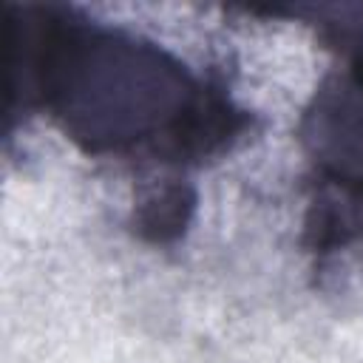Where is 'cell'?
Returning a JSON list of instances; mask_svg holds the SVG:
<instances>
[{
  "mask_svg": "<svg viewBox=\"0 0 363 363\" xmlns=\"http://www.w3.org/2000/svg\"><path fill=\"white\" fill-rule=\"evenodd\" d=\"M9 122L43 113L88 156L196 164L247 113L162 45L71 6L9 3Z\"/></svg>",
  "mask_w": 363,
  "mask_h": 363,
  "instance_id": "obj_1",
  "label": "cell"
},
{
  "mask_svg": "<svg viewBox=\"0 0 363 363\" xmlns=\"http://www.w3.org/2000/svg\"><path fill=\"white\" fill-rule=\"evenodd\" d=\"M337 54L303 108L298 136L323 187L363 201V3L295 6Z\"/></svg>",
  "mask_w": 363,
  "mask_h": 363,
  "instance_id": "obj_2",
  "label": "cell"
},
{
  "mask_svg": "<svg viewBox=\"0 0 363 363\" xmlns=\"http://www.w3.org/2000/svg\"><path fill=\"white\" fill-rule=\"evenodd\" d=\"M196 193L182 179H162L136 199L133 224L147 241H173L190 224Z\"/></svg>",
  "mask_w": 363,
  "mask_h": 363,
  "instance_id": "obj_3",
  "label": "cell"
}]
</instances>
